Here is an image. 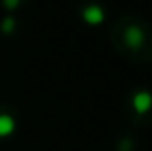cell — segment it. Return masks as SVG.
I'll use <instances>...</instances> for the list:
<instances>
[{"label": "cell", "instance_id": "6da1fadb", "mask_svg": "<svg viewBox=\"0 0 152 151\" xmlns=\"http://www.w3.org/2000/svg\"><path fill=\"white\" fill-rule=\"evenodd\" d=\"M81 18H83L85 23H88V25H99V23H103V20H104V9H103L101 5H97V4H90V5H87V7L83 9Z\"/></svg>", "mask_w": 152, "mask_h": 151}, {"label": "cell", "instance_id": "7a4b0ae2", "mask_svg": "<svg viewBox=\"0 0 152 151\" xmlns=\"http://www.w3.org/2000/svg\"><path fill=\"white\" fill-rule=\"evenodd\" d=\"M143 30L138 27V25H129L127 29H126V32H124V41L131 46V48H138V46H142L143 44Z\"/></svg>", "mask_w": 152, "mask_h": 151}, {"label": "cell", "instance_id": "3957f363", "mask_svg": "<svg viewBox=\"0 0 152 151\" xmlns=\"http://www.w3.org/2000/svg\"><path fill=\"white\" fill-rule=\"evenodd\" d=\"M133 107L136 109V112L143 114L147 112L152 107V94L147 93V91H140L133 96Z\"/></svg>", "mask_w": 152, "mask_h": 151}, {"label": "cell", "instance_id": "277c9868", "mask_svg": "<svg viewBox=\"0 0 152 151\" xmlns=\"http://www.w3.org/2000/svg\"><path fill=\"white\" fill-rule=\"evenodd\" d=\"M14 130V121L9 115H0V135H9Z\"/></svg>", "mask_w": 152, "mask_h": 151}, {"label": "cell", "instance_id": "5b68a950", "mask_svg": "<svg viewBox=\"0 0 152 151\" xmlns=\"http://www.w3.org/2000/svg\"><path fill=\"white\" fill-rule=\"evenodd\" d=\"M14 27H16V23H14V18L12 16H5L2 20V23H0L2 32H11V30H14Z\"/></svg>", "mask_w": 152, "mask_h": 151}, {"label": "cell", "instance_id": "8992f818", "mask_svg": "<svg viewBox=\"0 0 152 151\" xmlns=\"http://www.w3.org/2000/svg\"><path fill=\"white\" fill-rule=\"evenodd\" d=\"M2 4H4L7 9H11V11H12V9H16V7L20 5V0H2Z\"/></svg>", "mask_w": 152, "mask_h": 151}]
</instances>
